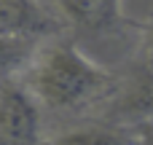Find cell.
<instances>
[{"instance_id": "1", "label": "cell", "mask_w": 153, "mask_h": 145, "mask_svg": "<svg viewBox=\"0 0 153 145\" xmlns=\"http://www.w3.org/2000/svg\"><path fill=\"white\" fill-rule=\"evenodd\" d=\"M22 86L40 108L73 113L105 102L116 86V75L89 59L73 40L48 38V43H38L30 65L22 70Z\"/></svg>"}, {"instance_id": "2", "label": "cell", "mask_w": 153, "mask_h": 145, "mask_svg": "<svg viewBox=\"0 0 153 145\" xmlns=\"http://www.w3.org/2000/svg\"><path fill=\"white\" fill-rule=\"evenodd\" d=\"M43 116L35 97L13 78L0 81V145H40Z\"/></svg>"}, {"instance_id": "3", "label": "cell", "mask_w": 153, "mask_h": 145, "mask_svg": "<svg viewBox=\"0 0 153 145\" xmlns=\"http://www.w3.org/2000/svg\"><path fill=\"white\" fill-rule=\"evenodd\" d=\"M102 118L116 124H143L153 118V70L137 62L126 75L116 78L110 97L102 102Z\"/></svg>"}, {"instance_id": "4", "label": "cell", "mask_w": 153, "mask_h": 145, "mask_svg": "<svg viewBox=\"0 0 153 145\" xmlns=\"http://www.w3.org/2000/svg\"><path fill=\"white\" fill-rule=\"evenodd\" d=\"M62 30V19L54 16L40 0H0V32L30 40H48Z\"/></svg>"}, {"instance_id": "5", "label": "cell", "mask_w": 153, "mask_h": 145, "mask_svg": "<svg viewBox=\"0 0 153 145\" xmlns=\"http://www.w3.org/2000/svg\"><path fill=\"white\" fill-rule=\"evenodd\" d=\"M65 22L86 32L124 30V0H51Z\"/></svg>"}, {"instance_id": "6", "label": "cell", "mask_w": 153, "mask_h": 145, "mask_svg": "<svg viewBox=\"0 0 153 145\" xmlns=\"http://www.w3.org/2000/svg\"><path fill=\"white\" fill-rule=\"evenodd\" d=\"M51 145H140V137L137 129L129 124L100 118L97 124H83L62 132Z\"/></svg>"}, {"instance_id": "7", "label": "cell", "mask_w": 153, "mask_h": 145, "mask_svg": "<svg viewBox=\"0 0 153 145\" xmlns=\"http://www.w3.org/2000/svg\"><path fill=\"white\" fill-rule=\"evenodd\" d=\"M40 40L19 38V35H3L0 32V81L22 75V70L30 65L35 48Z\"/></svg>"}, {"instance_id": "8", "label": "cell", "mask_w": 153, "mask_h": 145, "mask_svg": "<svg viewBox=\"0 0 153 145\" xmlns=\"http://www.w3.org/2000/svg\"><path fill=\"white\" fill-rule=\"evenodd\" d=\"M140 62L153 70V16L143 24V59Z\"/></svg>"}, {"instance_id": "9", "label": "cell", "mask_w": 153, "mask_h": 145, "mask_svg": "<svg viewBox=\"0 0 153 145\" xmlns=\"http://www.w3.org/2000/svg\"><path fill=\"white\" fill-rule=\"evenodd\" d=\"M134 129H137L140 145H153V118L151 121H143V124H134Z\"/></svg>"}]
</instances>
